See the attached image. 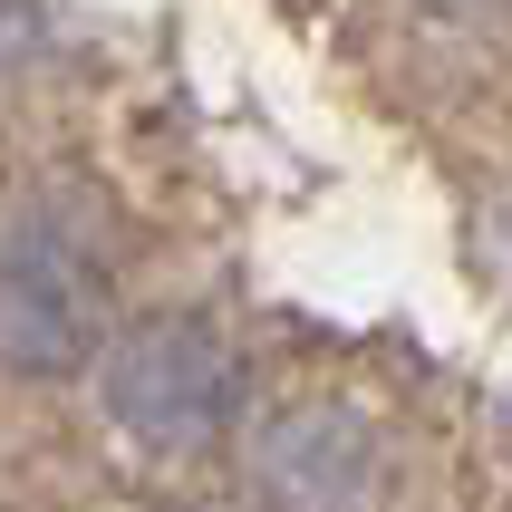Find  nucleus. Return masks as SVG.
I'll use <instances>...</instances> for the list:
<instances>
[{
    "label": "nucleus",
    "mask_w": 512,
    "mask_h": 512,
    "mask_svg": "<svg viewBox=\"0 0 512 512\" xmlns=\"http://www.w3.org/2000/svg\"><path fill=\"white\" fill-rule=\"evenodd\" d=\"M97 406L107 426L145 455H184L242 416V348L213 329L203 310H155V319H116V339L97 348Z\"/></svg>",
    "instance_id": "nucleus-1"
},
{
    "label": "nucleus",
    "mask_w": 512,
    "mask_h": 512,
    "mask_svg": "<svg viewBox=\"0 0 512 512\" xmlns=\"http://www.w3.org/2000/svg\"><path fill=\"white\" fill-rule=\"evenodd\" d=\"M116 339V281L58 213H0V377H87Z\"/></svg>",
    "instance_id": "nucleus-2"
},
{
    "label": "nucleus",
    "mask_w": 512,
    "mask_h": 512,
    "mask_svg": "<svg viewBox=\"0 0 512 512\" xmlns=\"http://www.w3.org/2000/svg\"><path fill=\"white\" fill-rule=\"evenodd\" d=\"M252 493L271 512H368L387 484V445L348 397H281L242 435Z\"/></svg>",
    "instance_id": "nucleus-3"
},
{
    "label": "nucleus",
    "mask_w": 512,
    "mask_h": 512,
    "mask_svg": "<svg viewBox=\"0 0 512 512\" xmlns=\"http://www.w3.org/2000/svg\"><path fill=\"white\" fill-rule=\"evenodd\" d=\"M39 39H49V0H0V78L39 58Z\"/></svg>",
    "instance_id": "nucleus-4"
},
{
    "label": "nucleus",
    "mask_w": 512,
    "mask_h": 512,
    "mask_svg": "<svg viewBox=\"0 0 512 512\" xmlns=\"http://www.w3.org/2000/svg\"><path fill=\"white\" fill-rule=\"evenodd\" d=\"M435 10H445V20H503L512 0H435Z\"/></svg>",
    "instance_id": "nucleus-5"
}]
</instances>
